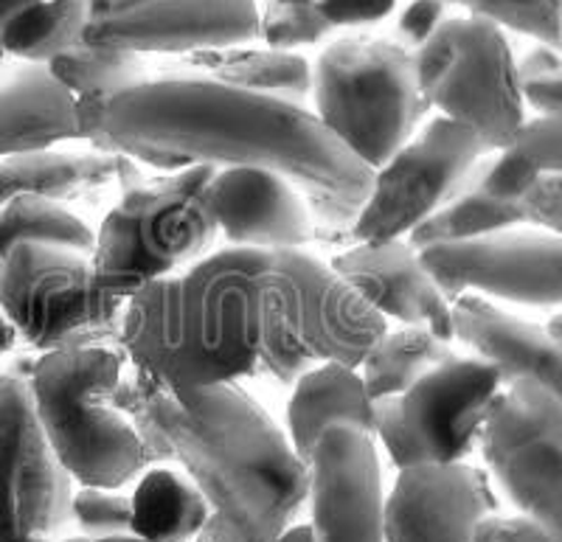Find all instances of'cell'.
I'll return each instance as SVG.
<instances>
[{
    "label": "cell",
    "mask_w": 562,
    "mask_h": 542,
    "mask_svg": "<svg viewBox=\"0 0 562 542\" xmlns=\"http://www.w3.org/2000/svg\"><path fill=\"white\" fill-rule=\"evenodd\" d=\"M515 208L520 211L524 225L562 237V172H537L535 183Z\"/></svg>",
    "instance_id": "cell-34"
},
{
    "label": "cell",
    "mask_w": 562,
    "mask_h": 542,
    "mask_svg": "<svg viewBox=\"0 0 562 542\" xmlns=\"http://www.w3.org/2000/svg\"><path fill=\"white\" fill-rule=\"evenodd\" d=\"M77 138V99L48 65L20 63L0 70V160Z\"/></svg>",
    "instance_id": "cell-20"
},
{
    "label": "cell",
    "mask_w": 562,
    "mask_h": 542,
    "mask_svg": "<svg viewBox=\"0 0 562 542\" xmlns=\"http://www.w3.org/2000/svg\"><path fill=\"white\" fill-rule=\"evenodd\" d=\"M498 511L484 473L467 464H416L385 498V542H470Z\"/></svg>",
    "instance_id": "cell-16"
},
{
    "label": "cell",
    "mask_w": 562,
    "mask_h": 542,
    "mask_svg": "<svg viewBox=\"0 0 562 542\" xmlns=\"http://www.w3.org/2000/svg\"><path fill=\"white\" fill-rule=\"evenodd\" d=\"M54 542H144L138 537H113V540H93V537H63V540H54Z\"/></svg>",
    "instance_id": "cell-46"
},
{
    "label": "cell",
    "mask_w": 562,
    "mask_h": 542,
    "mask_svg": "<svg viewBox=\"0 0 562 542\" xmlns=\"http://www.w3.org/2000/svg\"><path fill=\"white\" fill-rule=\"evenodd\" d=\"M512 3H518V7H526V9H535V12L557 14V0H512Z\"/></svg>",
    "instance_id": "cell-45"
},
{
    "label": "cell",
    "mask_w": 562,
    "mask_h": 542,
    "mask_svg": "<svg viewBox=\"0 0 562 542\" xmlns=\"http://www.w3.org/2000/svg\"><path fill=\"white\" fill-rule=\"evenodd\" d=\"M445 20H448V7L441 0H414L396 20L394 43L414 57Z\"/></svg>",
    "instance_id": "cell-36"
},
{
    "label": "cell",
    "mask_w": 562,
    "mask_h": 542,
    "mask_svg": "<svg viewBox=\"0 0 562 542\" xmlns=\"http://www.w3.org/2000/svg\"><path fill=\"white\" fill-rule=\"evenodd\" d=\"M127 301L104 293L93 256L18 245L0 259V313L37 351L68 346H124Z\"/></svg>",
    "instance_id": "cell-8"
},
{
    "label": "cell",
    "mask_w": 562,
    "mask_h": 542,
    "mask_svg": "<svg viewBox=\"0 0 562 542\" xmlns=\"http://www.w3.org/2000/svg\"><path fill=\"white\" fill-rule=\"evenodd\" d=\"M115 408L149 425L172 464L192 481L223 529L239 542H273L307 500V464L276 421L239 385L169 391L130 363Z\"/></svg>",
    "instance_id": "cell-3"
},
{
    "label": "cell",
    "mask_w": 562,
    "mask_h": 542,
    "mask_svg": "<svg viewBox=\"0 0 562 542\" xmlns=\"http://www.w3.org/2000/svg\"><path fill=\"white\" fill-rule=\"evenodd\" d=\"M34 363L14 358L0 374V542H54L74 529V481L37 419Z\"/></svg>",
    "instance_id": "cell-9"
},
{
    "label": "cell",
    "mask_w": 562,
    "mask_h": 542,
    "mask_svg": "<svg viewBox=\"0 0 562 542\" xmlns=\"http://www.w3.org/2000/svg\"><path fill=\"white\" fill-rule=\"evenodd\" d=\"M385 318L301 250L237 248L127 301L122 343L169 391L234 383L276 349L358 369Z\"/></svg>",
    "instance_id": "cell-1"
},
{
    "label": "cell",
    "mask_w": 562,
    "mask_h": 542,
    "mask_svg": "<svg viewBox=\"0 0 562 542\" xmlns=\"http://www.w3.org/2000/svg\"><path fill=\"white\" fill-rule=\"evenodd\" d=\"M14 340H18V332H14L12 324H9V320L3 318V313H0V360L7 358L9 351H12Z\"/></svg>",
    "instance_id": "cell-44"
},
{
    "label": "cell",
    "mask_w": 562,
    "mask_h": 542,
    "mask_svg": "<svg viewBox=\"0 0 562 542\" xmlns=\"http://www.w3.org/2000/svg\"><path fill=\"white\" fill-rule=\"evenodd\" d=\"M211 219L237 248L299 250L313 237L304 197L290 180L268 169L231 167L205 189Z\"/></svg>",
    "instance_id": "cell-18"
},
{
    "label": "cell",
    "mask_w": 562,
    "mask_h": 542,
    "mask_svg": "<svg viewBox=\"0 0 562 542\" xmlns=\"http://www.w3.org/2000/svg\"><path fill=\"white\" fill-rule=\"evenodd\" d=\"M456 354L448 340L436 338L428 329L405 326L400 332H385L363 358V385L371 403L383 396H403L422 376L450 363Z\"/></svg>",
    "instance_id": "cell-27"
},
{
    "label": "cell",
    "mask_w": 562,
    "mask_h": 542,
    "mask_svg": "<svg viewBox=\"0 0 562 542\" xmlns=\"http://www.w3.org/2000/svg\"><path fill=\"white\" fill-rule=\"evenodd\" d=\"M509 149L537 172H562V113L526 122Z\"/></svg>",
    "instance_id": "cell-33"
},
{
    "label": "cell",
    "mask_w": 562,
    "mask_h": 542,
    "mask_svg": "<svg viewBox=\"0 0 562 542\" xmlns=\"http://www.w3.org/2000/svg\"><path fill=\"white\" fill-rule=\"evenodd\" d=\"M155 79H203L256 97L301 104L313 93V68L307 59L273 48H217L189 57L155 63Z\"/></svg>",
    "instance_id": "cell-21"
},
{
    "label": "cell",
    "mask_w": 562,
    "mask_h": 542,
    "mask_svg": "<svg viewBox=\"0 0 562 542\" xmlns=\"http://www.w3.org/2000/svg\"><path fill=\"white\" fill-rule=\"evenodd\" d=\"M486 155L492 149L470 129L448 118L430 122L419 138L378 169L351 237L358 242H389L411 234L470 183Z\"/></svg>",
    "instance_id": "cell-11"
},
{
    "label": "cell",
    "mask_w": 562,
    "mask_h": 542,
    "mask_svg": "<svg viewBox=\"0 0 562 542\" xmlns=\"http://www.w3.org/2000/svg\"><path fill=\"white\" fill-rule=\"evenodd\" d=\"M501 376L479 358H453L400 396L403 425L419 464H459L473 453Z\"/></svg>",
    "instance_id": "cell-15"
},
{
    "label": "cell",
    "mask_w": 562,
    "mask_h": 542,
    "mask_svg": "<svg viewBox=\"0 0 562 542\" xmlns=\"http://www.w3.org/2000/svg\"><path fill=\"white\" fill-rule=\"evenodd\" d=\"M48 70L65 90L74 93L77 110L97 115H104L115 97L155 79V63L147 54L93 48L85 43L52 59Z\"/></svg>",
    "instance_id": "cell-24"
},
{
    "label": "cell",
    "mask_w": 562,
    "mask_h": 542,
    "mask_svg": "<svg viewBox=\"0 0 562 542\" xmlns=\"http://www.w3.org/2000/svg\"><path fill=\"white\" fill-rule=\"evenodd\" d=\"M453 338L498 371L501 385H537L562 399V343L546 326L504 313L479 295L453 301Z\"/></svg>",
    "instance_id": "cell-19"
},
{
    "label": "cell",
    "mask_w": 562,
    "mask_h": 542,
    "mask_svg": "<svg viewBox=\"0 0 562 542\" xmlns=\"http://www.w3.org/2000/svg\"><path fill=\"white\" fill-rule=\"evenodd\" d=\"M214 174L217 167L194 163L124 192L104 217L93 250V273L104 293L130 301L209 248L217 234L205 205Z\"/></svg>",
    "instance_id": "cell-6"
},
{
    "label": "cell",
    "mask_w": 562,
    "mask_h": 542,
    "mask_svg": "<svg viewBox=\"0 0 562 542\" xmlns=\"http://www.w3.org/2000/svg\"><path fill=\"white\" fill-rule=\"evenodd\" d=\"M310 531L315 542H385V495L374 439L329 428L307 461Z\"/></svg>",
    "instance_id": "cell-13"
},
{
    "label": "cell",
    "mask_w": 562,
    "mask_h": 542,
    "mask_svg": "<svg viewBox=\"0 0 562 542\" xmlns=\"http://www.w3.org/2000/svg\"><path fill=\"white\" fill-rule=\"evenodd\" d=\"M557 32H560V54H562V0H557Z\"/></svg>",
    "instance_id": "cell-48"
},
{
    "label": "cell",
    "mask_w": 562,
    "mask_h": 542,
    "mask_svg": "<svg viewBox=\"0 0 562 542\" xmlns=\"http://www.w3.org/2000/svg\"><path fill=\"white\" fill-rule=\"evenodd\" d=\"M88 3L90 12H93V23H102V20L133 12V9L144 7V3H153V0H88Z\"/></svg>",
    "instance_id": "cell-40"
},
{
    "label": "cell",
    "mask_w": 562,
    "mask_h": 542,
    "mask_svg": "<svg viewBox=\"0 0 562 542\" xmlns=\"http://www.w3.org/2000/svg\"><path fill=\"white\" fill-rule=\"evenodd\" d=\"M546 329H549V332L554 335L557 343H562V313L554 315V318L549 320V326H546Z\"/></svg>",
    "instance_id": "cell-47"
},
{
    "label": "cell",
    "mask_w": 562,
    "mask_h": 542,
    "mask_svg": "<svg viewBox=\"0 0 562 542\" xmlns=\"http://www.w3.org/2000/svg\"><path fill=\"white\" fill-rule=\"evenodd\" d=\"M124 365H130L124 346H68L45 351L34 363L37 419L79 486L124 489L147 473L144 444L113 403Z\"/></svg>",
    "instance_id": "cell-4"
},
{
    "label": "cell",
    "mask_w": 562,
    "mask_h": 542,
    "mask_svg": "<svg viewBox=\"0 0 562 542\" xmlns=\"http://www.w3.org/2000/svg\"><path fill=\"white\" fill-rule=\"evenodd\" d=\"M422 99L481 144L509 149L526 124L518 63L504 29L481 18H448L414 54Z\"/></svg>",
    "instance_id": "cell-7"
},
{
    "label": "cell",
    "mask_w": 562,
    "mask_h": 542,
    "mask_svg": "<svg viewBox=\"0 0 562 542\" xmlns=\"http://www.w3.org/2000/svg\"><path fill=\"white\" fill-rule=\"evenodd\" d=\"M3 57H7V54H3V48H0V65H3Z\"/></svg>",
    "instance_id": "cell-49"
},
{
    "label": "cell",
    "mask_w": 562,
    "mask_h": 542,
    "mask_svg": "<svg viewBox=\"0 0 562 542\" xmlns=\"http://www.w3.org/2000/svg\"><path fill=\"white\" fill-rule=\"evenodd\" d=\"M470 542H551L535 520L524 515H490L484 517L473 531V540Z\"/></svg>",
    "instance_id": "cell-38"
},
{
    "label": "cell",
    "mask_w": 562,
    "mask_h": 542,
    "mask_svg": "<svg viewBox=\"0 0 562 542\" xmlns=\"http://www.w3.org/2000/svg\"><path fill=\"white\" fill-rule=\"evenodd\" d=\"M70 526L79 537L93 540L133 537V495H124L122 489L79 486L70 506Z\"/></svg>",
    "instance_id": "cell-31"
},
{
    "label": "cell",
    "mask_w": 562,
    "mask_h": 542,
    "mask_svg": "<svg viewBox=\"0 0 562 542\" xmlns=\"http://www.w3.org/2000/svg\"><path fill=\"white\" fill-rule=\"evenodd\" d=\"M119 178H135L130 160L102 153H26L0 160V208L14 197L70 203L102 192Z\"/></svg>",
    "instance_id": "cell-23"
},
{
    "label": "cell",
    "mask_w": 562,
    "mask_h": 542,
    "mask_svg": "<svg viewBox=\"0 0 562 542\" xmlns=\"http://www.w3.org/2000/svg\"><path fill=\"white\" fill-rule=\"evenodd\" d=\"M479 441L518 515L562 542V399L537 385H512L492 405Z\"/></svg>",
    "instance_id": "cell-10"
},
{
    "label": "cell",
    "mask_w": 562,
    "mask_h": 542,
    "mask_svg": "<svg viewBox=\"0 0 562 542\" xmlns=\"http://www.w3.org/2000/svg\"><path fill=\"white\" fill-rule=\"evenodd\" d=\"M259 34L273 52H293L324 43L333 26L321 14L318 0H268L259 14Z\"/></svg>",
    "instance_id": "cell-30"
},
{
    "label": "cell",
    "mask_w": 562,
    "mask_h": 542,
    "mask_svg": "<svg viewBox=\"0 0 562 542\" xmlns=\"http://www.w3.org/2000/svg\"><path fill=\"white\" fill-rule=\"evenodd\" d=\"M273 542H315L310 526H290V529L281 531Z\"/></svg>",
    "instance_id": "cell-43"
},
{
    "label": "cell",
    "mask_w": 562,
    "mask_h": 542,
    "mask_svg": "<svg viewBox=\"0 0 562 542\" xmlns=\"http://www.w3.org/2000/svg\"><path fill=\"white\" fill-rule=\"evenodd\" d=\"M104 133L124 158L144 147L178 155L192 167L268 169L304 194L358 205L374 185V169L307 108L203 79H153L127 90L104 110Z\"/></svg>",
    "instance_id": "cell-2"
},
{
    "label": "cell",
    "mask_w": 562,
    "mask_h": 542,
    "mask_svg": "<svg viewBox=\"0 0 562 542\" xmlns=\"http://www.w3.org/2000/svg\"><path fill=\"white\" fill-rule=\"evenodd\" d=\"M518 90L524 108L543 115L562 113V54L537 45L518 63Z\"/></svg>",
    "instance_id": "cell-32"
},
{
    "label": "cell",
    "mask_w": 562,
    "mask_h": 542,
    "mask_svg": "<svg viewBox=\"0 0 562 542\" xmlns=\"http://www.w3.org/2000/svg\"><path fill=\"white\" fill-rule=\"evenodd\" d=\"M315 115L360 163L380 169L414 135L428 102L414 57L389 39L346 37L313 70Z\"/></svg>",
    "instance_id": "cell-5"
},
{
    "label": "cell",
    "mask_w": 562,
    "mask_h": 542,
    "mask_svg": "<svg viewBox=\"0 0 562 542\" xmlns=\"http://www.w3.org/2000/svg\"><path fill=\"white\" fill-rule=\"evenodd\" d=\"M422 264L453 304L464 293L524 306H562V237L506 228L422 250Z\"/></svg>",
    "instance_id": "cell-12"
},
{
    "label": "cell",
    "mask_w": 562,
    "mask_h": 542,
    "mask_svg": "<svg viewBox=\"0 0 562 542\" xmlns=\"http://www.w3.org/2000/svg\"><path fill=\"white\" fill-rule=\"evenodd\" d=\"M329 270L380 318L428 329L441 340L453 338V304L436 287L419 253L403 239L360 242L335 256Z\"/></svg>",
    "instance_id": "cell-17"
},
{
    "label": "cell",
    "mask_w": 562,
    "mask_h": 542,
    "mask_svg": "<svg viewBox=\"0 0 562 542\" xmlns=\"http://www.w3.org/2000/svg\"><path fill=\"white\" fill-rule=\"evenodd\" d=\"M374 436L380 444L385 447L391 464L403 473L408 466L419 464L414 444H411L408 433L403 425V410H400V396H383L374 399Z\"/></svg>",
    "instance_id": "cell-35"
},
{
    "label": "cell",
    "mask_w": 562,
    "mask_h": 542,
    "mask_svg": "<svg viewBox=\"0 0 562 542\" xmlns=\"http://www.w3.org/2000/svg\"><path fill=\"white\" fill-rule=\"evenodd\" d=\"M37 3H43V0H0V26H3L7 20H12L14 14L37 7Z\"/></svg>",
    "instance_id": "cell-42"
},
{
    "label": "cell",
    "mask_w": 562,
    "mask_h": 542,
    "mask_svg": "<svg viewBox=\"0 0 562 542\" xmlns=\"http://www.w3.org/2000/svg\"><path fill=\"white\" fill-rule=\"evenodd\" d=\"M209 517L198 486L169 466L147 470L133 492V537L144 542H192Z\"/></svg>",
    "instance_id": "cell-25"
},
{
    "label": "cell",
    "mask_w": 562,
    "mask_h": 542,
    "mask_svg": "<svg viewBox=\"0 0 562 542\" xmlns=\"http://www.w3.org/2000/svg\"><path fill=\"white\" fill-rule=\"evenodd\" d=\"M310 200V208L313 211V217L318 219L324 228L329 230H349L355 228L358 223V214L363 205L358 203H349V200H340V197H329V194H307Z\"/></svg>",
    "instance_id": "cell-39"
},
{
    "label": "cell",
    "mask_w": 562,
    "mask_h": 542,
    "mask_svg": "<svg viewBox=\"0 0 562 542\" xmlns=\"http://www.w3.org/2000/svg\"><path fill=\"white\" fill-rule=\"evenodd\" d=\"M93 26L88 0H43L0 26V48L20 63L48 65L85 43Z\"/></svg>",
    "instance_id": "cell-26"
},
{
    "label": "cell",
    "mask_w": 562,
    "mask_h": 542,
    "mask_svg": "<svg viewBox=\"0 0 562 542\" xmlns=\"http://www.w3.org/2000/svg\"><path fill=\"white\" fill-rule=\"evenodd\" d=\"M262 39L256 0H153L85 32V45L189 57Z\"/></svg>",
    "instance_id": "cell-14"
},
{
    "label": "cell",
    "mask_w": 562,
    "mask_h": 542,
    "mask_svg": "<svg viewBox=\"0 0 562 542\" xmlns=\"http://www.w3.org/2000/svg\"><path fill=\"white\" fill-rule=\"evenodd\" d=\"M18 245H45L93 256L97 237L82 219L74 217L59 203L23 194L0 208V259Z\"/></svg>",
    "instance_id": "cell-29"
},
{
    "label": "cell",
    "mask_w": 562,
    "mask_h": 542,
    "mask_svg": "<svg viewBox=\"0 0 562 542\" xmlns=\"http://www.w3.org/2000/svg\"><path fill=\"white\" fill-rule=\"evenodd\" d=\"M338 425L374 436V403L351 365L326 360L301 376L290 399L288 428L295 455L307 464L318 436Z\"/></svg>",
    "instance_id": "cell-22"
},
{
    "label": "cell",
    "mask_w": 562,
    "mask_h": 542,
    "mask_svg": "<svg viewBox=\"0 0 562 542\" xmlns=\"http://www.w3.org/2000/svg\"><path fill=\"white\" fill-rule=\"evenodd\" d=\"M194 542H239V540H234V537H231L228 531L223 529V523H220L217 517L211 515L209 520H205L203 529L198 531V537H194Z\"/></svg>",
    "instance_id": "cell-41"
},
{
    "label": "cell",
    "mask_w": 562,
    "mask_h": 542,
    "mask_svg": "<svg viewBox=\"0 0 562 542\" xmlns=\"http://www.w3.org/2000/svg\"><path fill=\"white\" fill-rule=\"evenodd\" d=\"M484 163V160H481ZM481 169V167H479ZM479 169L470 178V183L456 194L450 203L441 205L436 214L422 219L408 234V245L422 253V250L434 248L445 242H464V239H479L486 234H498L506 228H518L524 225V217L515 205L498 203V200L486 197L479 185Z\"/></svg>",
    "instance_id": "cell-28"
},
{
    "label": "cell",
    "mask_w": 562,
    "mask_h": 542,
    "mask_svg": "<svg viewBox=\"0 0 562 542\" xmlns=\"http://www.w3.org/2000/svg\"><path fill=\"white\" fill-rule=\"evenodd\" d=\"M396 0H318L324 20L333 29L371 26L394 12Z\"/></svg>",
    "instance_id": "cell-37"
}]
</instances>
